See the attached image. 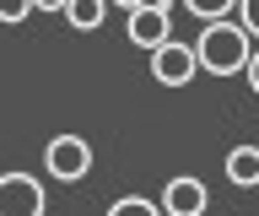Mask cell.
Instances as JSON below:
<instances>
[{"label":"cell","mask_w":259,"mask_h":216,"mask_svg":"<svg viewBox=\"0 0 259 216\" xmlns=\"http://www.w3.org/2000/svg\"><path fill=\"white\" fill-rule=\"evenodd\" d=\"M108 6H113V0H70L60 17L70 22L76 33H97V27H103V17H108Z\"/></svg>","instance_id":"8"},{"label":"cell","mask_w":259,"mask_h":216,"mask_svg":"<svg viewBox=\"0 0 259 216\" xmlns=\"http://www.w3.org/2000/svg\"><path fill=\"white\" fill-rule=\"evenodd\" d=\"M157 200H162V211H167V216H200V211H205V200H210V189H205V179H194V173H173Z\"/></svg>","instance_id":"6"},{"label":"cell","mask_w":259,"mask_h":216,"mask_svg":"<svg viewBox=\"0 0 259 216\" xmlns=\"http://www.w3.org/2000/svg\"><path fill=\"white\" fill-rule=\"evenodd\" d=\"M259 38L243 27L238 17H216L200 27V38H194V49H200V70L205 76H243L248 70V54H254Z\"/></svg>","instance_id":"1"},{"label":"cell","mask_w":259,"mask_h":216,"mask_svg":"<svg viewBox=\"0 0 259 216\" xmlns=\"http://www.w3.org/2000/svg\"><path fill=\"white\" fill-rule=\"evenodd\" d=\"M108 211H113V216H157V211H162V200H146V195H119Z\"/></svg>","instance_id":"9"},{"label":"cell","mask_w":259,"mask_h":216,"mask_svg":"<svg viewBox=\"0 0 259 216\" xmlns=\"http://www.w3.org/2000/svg\"><path fill=\"white\" fill-rule=\"evenodd\" d=\"M49 195L38 173H0V216H44Z\"/></svg>","instance_id":"4"},{"label":"cell","mask_w":259,"mask_h":216,"mask_svg":"<svg viewBox=\"0 0 259 216\" xmlns=\"http://www.w3.org/2000/svg\"><path fill=\"white\" fill-rule=\"evenodd\" d=\"M92 162H97V151H92V141L87 135H54L44 146V173L49 179H60V184H81L87 173H92Z\"/></svg>","instance_id":"2"},{"label":"cell","mask_w":259,"mask_h":216,"mask_svg":"<svg viewBox=\"0 0 259 216\" xmlns=\"http://www.w3.org/2000/svg\"><path fill=\"white\" fill-rule=\"evenodd\" d=\"M151 76H157L162 87H189L194 76H200V49H194V44H178V38L157 44V49H151Z\"/></svg>","instance_id":"5"},{"label":"cell","mask_w":259,"mask_h":216,"mask_svg":"<svg viewBox=\"0 0 259 216\" xmlns=\"http://www.w3.org/2000/svg\"><path fill=\"white\" fill-rule=\"evenodd\" d=\"M184 11L200 22H216V17H232L238 11V0H184Z\"/></svg>","instance_id":"10"},{"label":"cell","mask_w":259,"mask_h":216,"mask_svg":"<svg viewBox=\"0 0 259 216\" xmlns=\"http://www.w3.org/2000/svg\"><path fill=\"white\" fill-rule=\"evenodd\" d=\"M27 17H38V0H0V22L6 27H22Z\"/></svg>","instance_id":"11"},{"label":"cell","mask_w":259,"mask_h":216,"mask_svg":"<svg viewBox=\"0 0 259 216\" xmlns=\"http://www.w3.org/2000/svg\"><path fill=\"white\" fill-rule=\"evenodd\" d=\"M124 38L135 44V49H157V44H167L173 38V11H167V0H146V6H135V11H124Z\"/></svg>","instance_id":"3"},{"label":"cell","mask_w":259,"mask_h":216,"mask_svg":"<svg viewBox=\"0 0 259 216\" xmlns=\"http://www.w3.org/2000/svg\"><path fill=\"white\" fill-rule=\"evenodd\" d=\"M113 6H124V11H135V6H146V0H113Z\"/></svg>","instance_id":"15"},{"label":"cell","mask_w":259,"mask_h":216,"mask_svg":"<svg viewBox=\"0 0 259 216\" xmlns=\"http://www.w3.org/2000/svg\"><path fill=\"white\" fill-rule=\"evenodd\" d=\"M238 22L259 38V0H238Z\"/></svg>","instance_id":"12"},{"label":"cell","mask_w":259,"mask_h":216,"mask_svg":"<svg viewBox=\"0 0 259 216\" xmlns=\"http://www.w3.org/2000/svg\"><path fill=\"white\" fill-rule=\"evenodd\" d=\"M243 81H248V92L259 98V44H254V54H248V70H243Z\"/></svg>","instance_id":"13"},{"label":"cell","mask_w":259,"mask_h":216,"mask_svg":"<svg viewBox=\"0 0 259 216\" xmlns=\"http://www.w3.org/2000/svg\"><path fill=\"white\" fill-rule=\"evenodd\" d=\"M70 0H38V11H65Z\"/></svg>","instance_id":"14"},{"label":"cell","mask_w":259,"mask_h":216,"mask_svg":"<svg viewBox=\"0 0 259 216\" xmlns=\"http://www.w3.org/2000/svg\"><path fill=\"white\" fill-rule=\"evenodd\" d=\"M227 179L238 189H254L259 184V146H232L227 151Z\"/></svg>","instance_id":"7"}]
</instances>
